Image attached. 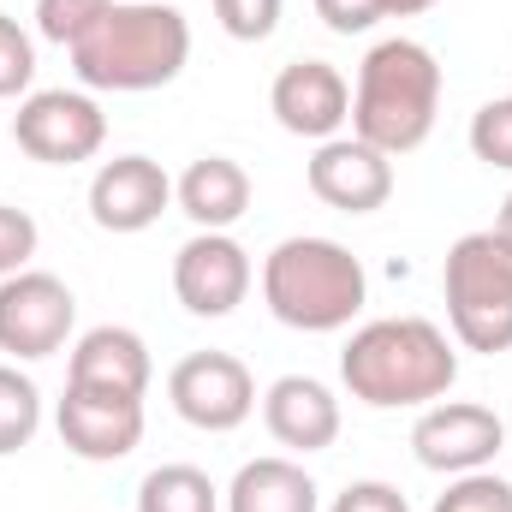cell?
Listing matches in <instances>:
<instances>
[{"mask_svg":"<svg viewBox=\"0 0 512 512\" xmlns=\"http://www.w3.org/2000/svg\"><path fill=\"white\" fill-rule=\"evenodd\" d=\"M66 54H72L78 84L137 96V90H161L185 72L191 24L179 6H161V0H114Z\"/></svg>","mask_w":512,"mask_h":512,"instance_id":"1","label":"cell"},{"mask_svg":"<svg viewBox=\"0 0 512 512\" xmlns=\"http://www.w3.org/2000/svg\"><path fill=\"white\" fill-rule=\"evenodd\" d=\"M340 382H346L352 399H364L376 411L429 405V399H441L447 387L459 382V352L423 316H382V322H364L346 340Z\"/></svg>","mask_w":512,"mask_h":512,"instance_id":"2","label":"cell"},{"mask_svg":"<svg viewBox=\"0 0 512 512\" xmlns=\"http://www.w3.org/2000/svg\"><path fill=\"white\" fill-rule=\"evenodd\" d=\"M441 114V66L423 42L387 36L364 54L358 90H352V137H364L382 155H411L429 143Z\"/></svg>","mask_w":512,"mask_h":512,"instance_id":"3","label":"cell"},{"mask_svg":"<svg viewBox=\"0 0 512 512\" xmlns=\"http://www.w3.org/2000/svg\"><path fill=\"white\" fill-rule=\"evenodd\" d=\"M262 298H268L274 322H286L298 334H334L364 310L370 274L340 239L304 233V239H280L262 256Z\"/></svg>","mask_w":512,"mask_h":512,"instance_id":"4","label":"cell"},{"mask_svg":"<svg viewBox=\"0 0 512 512\" xmlns=\"http://www.w3.org/2000/svg\"><path fill=\"white\" fill-rule=\"evenodd\" d=\"M447 322L465 352H512V245L489 233H465L441 262Z\"/></svg>","mask_w":512,"mask_h":512,"instance_id":"5","label":"cell"},{"mask_svg":"<svg viewBox=\"0 0 512 512\" xmlns=\"http://www.w3.org/2000/svg\"><path fill=\"white\" fill-rule=\"evenodd\" d=\"M12 137L42 167H78L108 143V114L84 90H36V96L18 102Z\"/></svg>","mask_w":512,"mask_h":512,"instance_id":"6","label":"cell"},{"mask_svg":"<svg viewBox=\"0 0 512 512\" xmlns=\"http://www.w3.org/2000/svg\"><path fill=\"white\" fill-rule=\"evenodd\" d=\"M78 322V298L60 274L24 268L0 280V352L12 358H54Z\"/></svg>","mask_w":512,"mask_h":512,"instance_id":"7","label":"cell"},{"mask_svg":"<svg viewBox=\"0 0 512 512\" xmlns=\"http://www.w3.org/2000/svg\"><path fill=\"white\" fill-rule=\"evenodd\" d=\"M167 399L173 411L203 429V435H227L256 411V376L233 358V352H191L173 364L167 376Z\"/></svg>","mask_w":512,"mask_h":512,"instance_id":"8","label":"cell"},{"mask_svg":"<svg viewBox=\"0 0 512 512\" xmlns=\"http://www.w3.org/2000/svg\"><path fill=\"white\" fill-rule=\"evenodd\" d=\"M507 447V429L489 405L471 399H441L411 423V453L423 471L441 477H465V471H489V459Z\"/></svg>","mask_w":512,"mask_h":512,"instance_id":"9","label":"cell"},{"mask_svg":"<svg viewBox=\"0 0 512 512\" xmlns=\"http://www.w3.org/2000/svg\"><path fill=\"white\" fill-rule=\"evenodd\" d=\"M173 292L191 316H233L251 292V251L233 233H197L173 256Z\"/></svg>","mask_w":512,"mask_h":512,"instance_id":"10","label":"cell"},{"mask_svg":"<svg viewBox=\"0 0 512 512\" xmlns=\"http://www.w3.org/2000/svg\"><path fill=\"white\" fill-rule=\"evenodd\" d=\"M268 108H274L280 131L310 137V143H328V137H340V126L352 120V84L328 60H292V66H280V78L268 90Z\"/></svg>","mask_w":512,"mask_h":512,"instance_id":"11","label":"cell"},{"mask_svg":"<svg viewBox=\"0 0 512 512\" xmlns=\"http://www.w3.org/2000/svg\"><path fill=\"white\" fill-rule=\"evenodd\" d=\"M167 203H173V179L149 155H114L90 179V221L102 233H143L167 215Z\"/></svg>","mask_w":512,"mask_h":512,"instance_id":"12","label":"cell"},{"mask_svg":"<svg viewBox=\"0 0 512 512\" xmlns=\"http://www.w3.org/2000/svg\"><path fill=\"white\" fill-rule=\"evenodd\" d=\"M310 191L340 215H376L393 197V155L370 149L364 137H328L310 155Z\"/></svg>","mask_w":512,"mask_h":512,"instance_id":"13","label":"cell"},{"mask_svg":"<svg viewBox=\"0 0 512 512\" xmlns=\"http://www.w3.org/2000/svg\"><path fill=\"white\" fill-rule=\"evenodd\" d=\"M54 423H60V441H66L78 459H90V465H114V459H126L131 447L143 441V399L66 387Z\"/></svg>","mask_w":512,"mask_h":512,"instance_id":"14","label":"cell"},{"mask_svg":"<svg viewBox=\"0 0 512 512\" xmlns=\"http://www.w3.org/2000/svg\"><path fill=\"white\" fill-rule=\"evenodd\" d=\"M262 423L292 453H322L340 441V399L316 376H280L262 393Z\"/></svg>","mask_w":512,"mask_h":512,"instance_id":"15","label":"cell"},{"mask_svg":"<svg viewBox=\"0 0 512 512\" xmlns=\"http://www.w3.org/2000/svg\"><path fill=\"white\" fill-rule=\"evenodd\" d=\"M149 346L131 334V328H90L78 346H72V364H66V387H90V393H126L143 399L149 393Z\"/></svg>","mask_w":512,"mask_h":512,"instance_id":"16","label":"cell"},{"mask_svg":"<svg viewBox=\"0 0 512 512\" xmlns=\"http://www.w3.org/2000/svg\"><path fill=\"white\" fill-rule=\"evenodd\" d=\"M173 197L197 221V233H227L251 209V173L233 155H203V161L185 167V179L173 185Z\"/></svg>","mask_w":512,"mask_h":512,"instance_id":"17","label":"cell"},{"mask_svg":"<svg viewBox=\"0 0 512 512\" xmlns=\"http://www.w3.org/2000/svg\"><path fill=\"white\" fill-rule=\"evenodd\" d=\"M316 483L304 465L292 459H251L239 465L233 489H227V512H316Z\"/></svg>","mask_w":512,"mask_h":512,"instance_id":"18","label":"cell"},{"mask_svg":"<svg viewBox=\"0 0 512 512\" xmlns=\"http://www.w3.org/2000/svg\"><path fill=\"white\" fill-rule=\"evenodd\" d=\"M137 512H221V489L197 465H155L137 483Z\"/></svg>","mask_w":512,"mask_h":512,"instance_id":"19","label":"cell"},{"mask_svg":"<svg viewBox=\"0 0 512 512\" xmlns=\"http://www.w3.org/2000/svg\"><path fill=\"white\" fill-rule=\"evenodd\" d=\"M42 429V393L30 376H18L12 364H0V459L30 447Z\"/></svg>","mask_w":512,"mask_h":512,"instance_id":"20","label":"cell"},{"mask_svg":"<svg viewBox=\"0 0 512 512\" xmlns=\"http://www.w3.org/2000/svg\"><path fill=\"white\" fill-rule=\"evenodd\" d=\"M429 512H512V483L495 471H465L447 483V495H435Z\"/></svg>","mask_w":512,"mask_h":512,"instance_id":"21","label":"cell"},{"mask_svg":"<svg viewBox=\"0 0 512 512\" xmlns=\"http://www.w3.org/2000/svg\"><path fill=\"white\" fill-rule=\"evenodd\" d=\"M471 155L489 161V167H507L512 173V96L501 102H483L471 114Z\"/></svg>","mask_w":512,"mask_h":512,"instance_id":"22","label":"cell"},{"mask_svg":"<svg viewBox=\"0 0 512 512\" xmlns=\"http://www.w3.org/2000/svg\"><path fill=\"white\" fill-rule=\"evenodd\" d=\"M108 6H114V0H36V30H42L48 42L72 48Z\"/></svg>","mask_w":512,"mask_h":512,"instance_id":"23","label":"cell"},{"mask_svg":"<svg viewBox=\"0 0 512 512\" xmlns=\"http://www.w3.org/2000/svg\"><path fill=\"white\" fill-rule=\"evenodd\" d=\"M30 78H36V42L18 30V18H6V12H0V102L24 96V90H30Z\"/></svg>","mask_w":512,"mask_h":512,"instance_id":"24","label":"cell"},{"mask_svg":"<svg viewBox=\"0 0 512 512\" xmlns=\"http://www.w3.org/2000/svg\"><path fill=\"white\" fill-rule=\"evenodd\" d=\"M280 6L286 0H215V18L233 42H268L280 30Z\"/></svg>","mask_w":512,"mask_h":512,"instance_id":"25","label":"cell"},{"mask_svg":"<svg viewBox=\"0 0 512 512\" xmlns=\"http://www.w3.org/2000/svg\"><path fill=\"white\" fill-rule=\"evenodd\" d=\"M36 221L24 215V209H12V203H0V280L6 274H24V262L36 256Z\"/></svg>","mask_w":512,"mask_h":512,"instance_id":"26","label":"cell"},{"mask_svg":"<svg viewBox=\"0 0 512 512\" xmlns=\"http://www.w3.org/2000/svg\"><path fill=\"white\" fill-rule=\"evenodd\" d=\"M316 18L334 36H364L387 18V0H316Z\"/></svg>","mask_w":512,"mask_h":512,"instance_id":"27","label":"cell"},{"mask_svg":"<svg viewBox=\"0 0 512 512\" xmlns=\"http://www.w3.org/2000/svg\"><path fill=\"white\" fill-rule=\"evenodd\" d=\"M328 512H411V507H405V495H399L393 483H376V477H370V483H346Z\"/></svg>","mask_w":512,"mask_h":512,"instance_id":"28","label":"cell"},{"mask_svg":"<svg viewBox=\"0 0 512 512\" xmlns=\"http://www.w3.org/2000/svg\"><path fill=\"white\" fill-rule=\"evenodd\" d=\"M435 0H387V18H411V12H429Z\"/></svg>","mask_w":512,"mask_h":512,"instance_id":"29","label":"cell"},{"mask_svg":"<svg viewBox=\"0 0 512 512\" xmlns=\"http://www.w3.org/2000/svg\"><path fill=\"white\" fill-rule=\"evenodd\" d=\"M495 239H501V245H512V197L501 203V215H495Z\"/></svg>","mask_w":512,"mask_h":512,"instance_id":"30","label":"cell"}]
</instances>
